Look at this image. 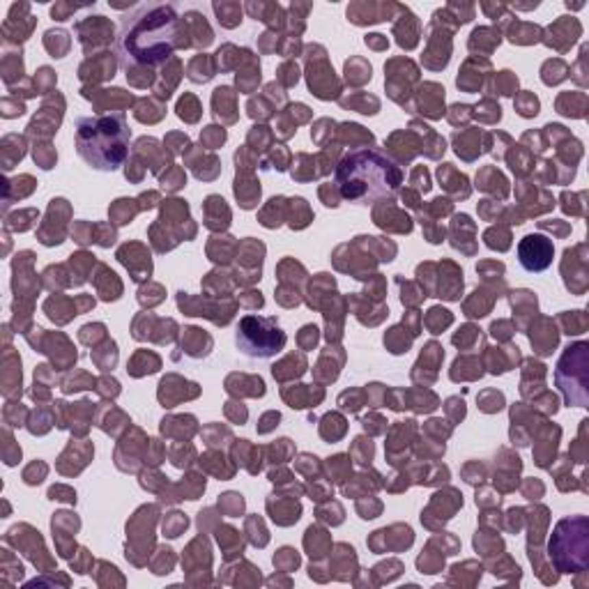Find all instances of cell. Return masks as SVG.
<instances>
[{
  "mask_svg": "<svg viewBox=\"0 0 589 589\" xmlns=\"http://www.w3.org/2000/svg\"><path fill=\"white\" fill-rule=\"evenodd\" d=\"M187 37H191L189 28L184 19L178 16L176 5L143 3L122 19L115 49L129 76L166 62L173 51L191 47Z\"/></svg>",
  "mask_w": 589,
  "mask_h": 589,
  "instance_id": "obj_1",
  "label": "cell"
},
{
  "mask_svg": "<svg viewBox=\"0 0 589 589\" xmlns=\"http://www.w3.org/2000/svg\"><path fill=\"white\" fill-rule=\"evenodd\" d=\"M403 184V171L380 147L361 145L350 150L336 164L334 187L339 198L352 205H373L392 198Z\"/></svg>",
  "mask_w": 589,
  "mask_h": 589,
  "instance_id": "obj_2",
  "label": "cell"
},
{
  "mask_svg": "<svg viewBox=\"0 0 589 589\" xmlns=\"http://www.w3.org/2000/svg\"><path fill=\"white\" fill-rule=\"evenodd\" d=\"M132 129L122 111L76 120V152L90 168L113 173L129 157Z\"/></svg>",
  "mask_w": 589,
  "mask_h": 589,
  "instance_id": "obj_3",
  "label": "cell"
},
{
  "mask_svg": "<svg viewBox=\"0 0 589 589\" xmlns=\"http://www.w3.org/2000/svg\"><path fill=\"white\" fill-rule=\"evenodd\" d=\"M548 557L560 573H582L589 566L587 516L562 518L548 541Z\"/></svg>",
  "mask_w": 589,
  "mask_h": 589,
  "instance_id": "obj_4",
  "label": "cell"
},
{
  "mask_svg": "<svg viewBox=\"0 0 589 589\" xmlns=\"http://www.w3.org/2000/svg\"><path fill=\"white\" fill-rule=\"evenodd\" d=\"M288 336L279 327L276 318L265 315H244L235 332V346L244 357L272 359L286 348Z\"/></svg>",
  "mask_w": 589,
  "mask_h": 589,
  "instance_id": "obj_5",
  "label": "cell"
},
{
  "mask_svg": "<svg viewBox=\"0 0 589 589\" xmlns=\"http://www.w3.org/2000/svg\"><path fill=\"white\" fill-rule=\"evenodd\" d=\"M557 383L566 405L587 407L589 403V343L578 341L566 348L555 368Z\"/></svg>",
  "mask_w": 589,
  "mask_h": 589,
  "instance_id": "obj_6",
  "label": "cell"
},
{
  "mask_svg": "<svg viewBox=\"0 0 589 589\" xmlns=\"http://www.w3.org/2000/svg\"><path fill=\"white\" fill-rule=\"evenodd\" d=\"M555 244L548 235L541 232H529L518 242V263L529 274H541L553 265Z\"/></svg>",
  "mask_w": 589,
  "mask_h": 589,
  "instance_id": "obj_7",
  "label": "cell"
},
{
  "mask_svg": "<svg viewBox=\"0 0 589 589\" xmlns=\"http://www.w3.org/2000/svg\"><path fill=\"white\" fill-rule=\"evenodd\" d=\"M562 267H571V272H562L564 274L566 288L573 295H585L587 290V244H575V247L564 251V261Z\"/></svg>",
  "mask_w": 589,
  "mask_h": 589,
  "instance_id": "obj_8",
  "label": "cell"
},
{
  "mask_svg": "<svg viewBox=\"0 0 589 589\" xmlns=\"http://www.w3.org/2000/svg\"><path fill=\"white\" fill-rule=\"evenodd\" d=\"M580 35H582V25H580L578 19L575 16H560L557 21L546 30V35L541 37V42L548 44V47H553V49H557L560 53H564V51H568L575 42H578Z\"/></svg>",
  "mask_w": 589,
  "mask_h": 589,
  "instance_id": "obj_9",
  "label": "cell"
},
{
  "mask_svg": "<svg viewBox=\"0 0 589 589\" xmlns=\"http://www.w3.org/2000/svg\"><path fill=\"white\" fill-rule=\"evenodd\" d=\"M230 224V212L226 207V200L219 196H210L205 200V226L212 230L226 228Z\"/></svg>",
  "mask_w": 589,
  "mask_h": 589,
  "instance_id": "obj_10",
  "label": "cell"
},
{
  "mask_svg": "<svg viewBox=\"0 0 589 589\" xmlns=\"http://www.w3.org/2000/svg\"><path fill=\"white\" fill-rule=\"evenodd\" d=\"M541 332L543 334H539V332H529V341H532V346H534V352H539V354H543V357H546V354H553V350L555 348H557V329H555V325H553V320H548V318H543L541 320Z\"/></svg>",
  "mask_w": 589,
  "mask_h": 589,
  "instance_id": "obj_11",
  "label": "cell"
},
{
  "mask_svg": "<svg viewBox=\"0 0 589 589\" xmlns=\"http://www.w3.org/2000/svg\"><path fill=\"white\" fill-rule=\"evenodd\" d=\"M557 113L566 118H585L587 115V95L585 93H564L557 99Z\"/></svg>",
  "mask_w": 589,
  "mask_h": 589,
  "instance_id": "obj_12",
  "label": "cell"
},
{
  "mask_svg": "<svg viewBox=\"0 0 589 589\" xmlns=\"http://www.w3.org/2000/svg\"><path fill=\"white\" fill-rule=\"evenodd\" d=\"M184 21H187V28H189V35L196 37V42H193V44H196V47H203V49L210 47L215 37H212V30L207 28L205 16L198 14V12H187Z\"/></svg>",
  "mask_w": 589,
  "mask_h": 589,
  "instance_id": "obj_13",
  "label": "cell"
},
{
  "mask_svg": "<svg viewBox=\"0 0 589 589\" xmlns=\"http://www.w3.org/2000/svg\"><path fill=\"white\" fill-rule=\"evenodd\" d=\"M560 325L564 327V334L568 336H580L587 332V313L585 311H566L560 315Z\"/></svg>",
  "mask_w": 589,
  "mask_h": 589,
  "instance_id": "obj_14",
  "label": "cell"
},
{
  "mask_svg": "<svg viewBox=\"0 0 589 589\" xmlns=\"http://www.w3.org/2000/svg\"><path fill=\"white\" fill-rule=\"evenodd\" d=\"M568 76V64L564 60H560V58H555V60H548L546 64L541 67V79L546 86H557V83H562Z\"/></svg>",
  "mask_w": 589,
  "mask_h": 589,
  "instance_id": "obj_15",
  "label": "cell"
},
{
  "mask_svg": "<svg viewBox=\"0 0 589 589\" xmlns=\"http://www.w3.org/2000/svg\"><path fill=\"white\" fill-rule=\"evenodd\" d=\"M215 12L219 16V23L226 25V28H235V25L242 21V10H239V5L215 3Z\"/></svg>",
  "mask_w": 589,
  "mask_h": 589,
  "instance_id": "obj_16",
  "label": "cell"
},
{
  "mask_svg": "<svg viewBox=\"0 0 589 589\" xmlns=\"http://www.w3.org/2000/svg\"><path fill=\"white\" fill-rule=\"evenodd\" d=\"M587 74H589V72H587V44H582V47H580V56H578V62L568 67V76H571V79L578 83L580 88H585L587 83H589V76H587Z\"/></svg>",
  "mask_w": 589,
  "mask_h": 589,
  "instance_id": "obj_17",
  "label": "cell"
},
{
  "mask_svg": "<svg viewBox=\"0 0 589 589\" xmlns=\"http://www.w3.org/2000/svg\"><path fill=\"white\" fill-rule=\"evenodd\" d=\"M451 320H454V318H451V311L440 309V306L431 309L429 315H426V325H429L431 334H440V329H444L446 325H451Z\"/></svg>",
  "mask_w": 589,
  "mask_h": 589,
  "instance_id": "obj_18",
  "label": "cell"
},
{
  "mask_svg": "<svg viewBox=\"0 0 589 589\" xmlns=\"http://www.w3.org/2000/svg\"><path fill=\"white\" fill-rule=\"evenodd\" d=\"M539 106L541 104L532 93H522L516 99V111L520 113L522 118H534V115H539Z\"/></svg>",
  "mask_w": 589,
  "mask_h": 589,
  "instance_id": "obj_19",
  "label": "cell"
},
{
  "mask_svg": "<svg viewBox=\"0 0 589 589\" xmlns=\"http://www.w3.org/2000/svg\"><path fill=\"white\" fill-rule=\"evenodd\" d=\"M509 232L507 230H502V228H490L488 232H486V244L490 249H500V251H507L509 247H511V242H509Z\"/></svg>",
  "mask_w": 589,
  "mask_h": 589,
  "instance_id": "obj_20",
  "label": "cell"
},
{
  "mask_svg": "<svg viewBox=\"0 0 589 589\" xmlns=\"http://www.w3.org/2000/svg\"><path fill=\"white\" fill-rule=\"evenodd\" d=\"M193 108V111H198V101L193 99L191 95H184L182 99L178 101V115L187 122H196L198 120V113H189Z\"/></svg>",
  "mask_w": 589,
  "mask_h": 589,
  "instance_id": "obj_21",
  "label": "cell"
},
{
  "mask_svg": "<svg viewBox=\"0 0 589 589\" xmlns=\"http://www.w3.org/2000/svg\"><path fill=\"white\" fill-rule=\"evenodd\" d=\"M585 196H587V191H580V193H568V191H564V193H562V200H564V203H562V210H564L566 215L582 217V212L578 210V203H575V200L585 198Z\"/></svg>",
  "mask_w": 589,
  "mask_h": 589,
  "instance_id": "obj_22",
  "label": "cell"
},
{
  "mask_svg": "<svg viewBox=\"0 0 589 589\" xmlns=\"http://www.w3.org/2000/svg\"><path fill=\"white\" fill-rule=\"evenodd\" d=\"M187 525H189V520H187L182 514H176V518H173V520H166L164 532H166V536L176 539V536H180V532H182V529H187Z\"/></svg>",
  "mask_w": 589,
  "mask_h": 589,
  "instance_id": "obj_23",
  "label": "cell"
},
{
  "mask_svg": "<svg viewBox=\"0 0 589 589\" xmlns=\"http://www.w3.org/2000/svg\"><path fill=\"white\" fill-rule=\"evenodd\" d=\"M497 83H502V86H500V95H514L516 90H518V79H516V76L511 74V72H507V69L497 74Z\"/></svg>",
  "mask_w": 589,
  "mask_h": 589,
  "instance_id": "obj_24",
  "label": "cell"
},
{
  "mask_svg": "<svg viewBox=\"0 0 589 589\" xmlns=\"http://www.w3.org/2000/svg\"><path fill=\"white\" fill-rule=\"evenodd\" d=\"M539 228L541 230H553L557 237H566L568 232H571V226L564 224V221H541Z\"/></svg>",
  "mask_w": 589,
  "mask_h": 589,
  "instance_id": "obj_25",
  "label": "cell"
},
{
  "mask_svg": "<svg viewBox=\"0 0 589 589\" xmlns=\"http://www.w3.org/2000/svg\"><path fill=\"white\" fill-rule=\"evenodd\" d=\"M472 35H474V37H481V42H486V28H477L474 32H472ZM488 35H493V30H490ZM495 47H500V32H495V35L490 37V44H488V49L493 51Z\"/></svg>",
  "mask_w": 589,
  "mask_h": 589,
  "instance_id": "obj_26",
  "label": "cell"
},
{
  "mask_svg": "<svg viewBox=\"0 0 589 589\" xmlns=\"http://www.w3.org/2000/svg\"><path fill=\"white\" fill-rule=\"evenodd\" d=\"M412 180H414V182H417V180H419V184H417V187H419V189H422L424 193H426V191H431V180H429V173H426L424 168H417V173H414V178H412Z\"/></svg>",
  "mask_w": 589,
  "mask_h": 589,
  "instance_id": "obj_27",
  "label": "cell"
},
{
  "mask_svg": "<svg viewBox=\"0 0 589 589\" xmlns=\"http://www.w3.org/2000/svg\"><path fill=\"white\" fill-rule=\"evenodd\" d=\"M366 44H371V47H375V49H385V47H387V40H385V35H368V37H366Z\"/></svg>",
  "mask_w": 589,
  "mask_h": 589,
  "instance_id": "obj_28",
  "label": "cell"
}]
</instances>
